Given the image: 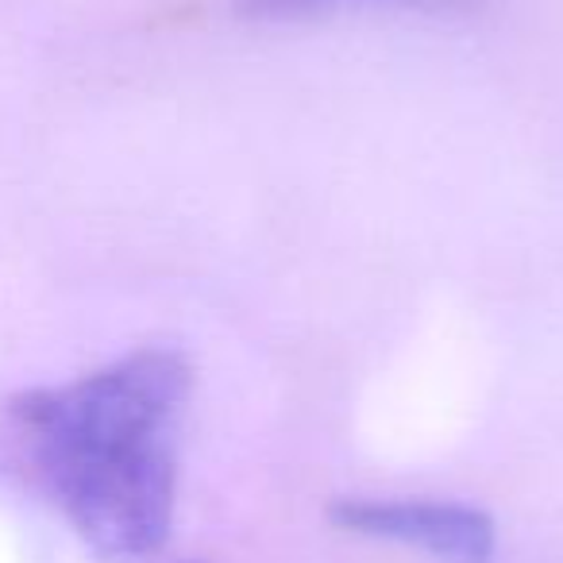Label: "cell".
<instances>
[{
  "label": "cell",
  "instance_id": "cell-1",
  "mask_svg": "<svg viewBox=\"0 0 563 563\" xmlns=\"http://www.w3.org/2000/svg\"><path fill=\"white\" fill-rule=\"evenodd\" d=\"M189 394L178 347H140L12 406L35 475L97 560H147L170 537Z\"/></svg>",
  "mask_w": 563,
  "mask_h": 563
},
{
  "label": "cell",
  "instance_id": "cell-2",
  "mask_svg": "<svg viewBox=\"0 0 563 563\" xmlns=\"http://www.w3.org/2000/svg\"><path fill=\"white\" fill-rule=\"evenodd\" d=\"M329 521L355 537L417 548L444 563H490L498 552L494 517L467 501L347 494L329 506Z\"/></svg>",
  "mask_w": 563,
  "mask_h": 563
},
{
  "label": "cell",
  "instance_id": "cell-3",
  "mask_svg": "<svg viewBox=\"0 0 563 563\" xmlns=\"http://www.w3.org/2000/svg\"><path fill=\"white\" fill-rule=\"evenodd\" d=\"M340 4H352V0H235V12L258 24H282V20H306Z\"/></svg>",
  "mask_w": 563,
  "mask_h": 563
}]
</instances>
